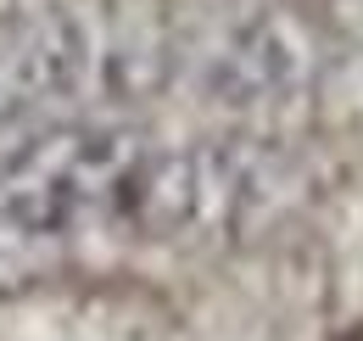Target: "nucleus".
I'll return each instance as SVG.
<instances>
[{
  "instance_id": "1",
  "label": "nucleus",
  "mask_w": 363,
  "mask_h": 341,
  "mask_svg": "<svg viewBox=\"0 0 363 341\" xmlns=\"http://www.w3.org/2000/svg\"><path fill=\"white\" fill-rule=\"evenodd\" d=\"M318 85V40L313 11L263 0L229 28L218 50L207 56V95L246 118V124H274L291 107H302Z\"/></svg>"
},
{
  "instance_id": "2",
  "label": "nucleus",
  "mask_w": 363,
  "mask_h": 341,
  "mask_svg": "<svg viewBox=\"0 0 363 341\" xmlns=\"http://www.w3.org/2000/svg\"><path fill=\"white\" fill-rule=\"evenodd\" d=\"M101 40L79 11H23L0 23V134L62 118L101 85Z\"/></svg>"
},
{
  "instance_id": "3",
  "label": "nucleus",
  "mask_w": 363,
  "mask_h": 341,
  "mask_svg": "<svg viewBox=\"0 0 363 341\" xmlns=\"http://www.w3.org/2000/svg\"><path fill=\"white\" fill-rule=\"evenodd\" d=\"M56 263H62V247H50V241H40V235H28V229L0 218V297L56 274Z\"/></svg>"
},
{
  "instance_id": "4",
  "label": "nucleus",
  "mask_w": 363,
  "mask_h": 341,
  "mask_svg": "<svg viewBox=\"0 0 363 341\" xmlns=\"http://www.w3.org/2000/svg\"><path fill=\"white\" fill-rule=\"evenodd\" d=\"M279 6H296V11H318V6H330V0H279Z\"/></svg>"
}]
</instances>
